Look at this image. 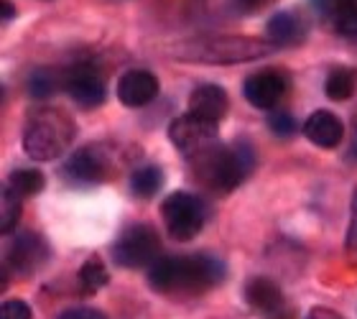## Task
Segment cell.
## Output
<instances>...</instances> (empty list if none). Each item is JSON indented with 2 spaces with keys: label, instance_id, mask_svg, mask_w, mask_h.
Segmentation results:
<instances>
[{
  "label": "cell",
  "instance_id": "cell-13",
  "mask_svg": "<svg viewBox=\"0 0 357 319\" xmlns=\"http://www.w3.org/2000/svg\"><path fill=\"white\" fill-rule=\"evenodd\" d=\"M304 135L319 149H337L344 138V126L335 112L317 110L304 120Z\"/></svg>",
  "mask_w": 357,
  "mask_h": 319
},
{
  "label": "cell",
  "instance_id": "cell-22",
  "mask_svg": "<svg viewBox=\"0 0 357 319\" xmlns=\"http://www.w3.org/2000/svg\"><path fill=\"white\" fill-rule=\"evenodd\" d=\"M21 200L23 197H18V194L10 189V186H6L3 189V205H0V230L6 232H13L15 225H18V220H21Z\"/></svg>",
  "mask_w": 357,
  "mask_h": 319
},
{
  "label": "cell",
  "instance_id": "cell-21",
  "mask_svg": "<svg viewBox=\"0 0 357 319\" xmlns=\"http://www.w3.org/2000/svg\"><path fill=\"white\" fill-rule=\"evenodd\" d=\"M332 21L344 36H357V0H332Z\"/></svg>",
  "mask_w": 357,
  "mask_h": 319
},
{
  "label": "cell",
  "instance_id": "cell-31",
  "mask_svg": "<svg viewBox=\"0 0 357 319\" xmlns=\"http://www.w3.org/2000/svg\"><path fill=\"white\" fill-rule=\"evenodd\" d=\"M355 131H357V112H355Z\"/></svg>",
  "mask_w": 357,
  "mask_h": 319
},
{
  "label": "cell",
  "instance_id": "cell-20",
  "mask_svg": "<svg viewBox=\"0 0 357 319\" xmlns=\"http://www.w3.org/2000/svg\"><path fill=\"white\" fill-rule=\"evenodd\" d=\"M46 184V177L41 174L38 169H15L8 179V184L18 197H33L44 189Z\"/></svg>",
  "mask_w": 357,
  "mask_h": 319
},
{
  "label": "cell",
  "instance_id": "cell-7",
  "mask_svg": "<svg viewBox=\"0 0 357 319\" xmlns=\"http://www.w3.org/2000/svg\"><path fill=\"white\" fill-rule=\"evenodd\" d=\"M49 260V245L36 232H21L15 235L13 243L6 248V266H3V283L10 281V274L23 279L41 271Z\"/></svg>",
  "mask_w": 357,
  "mask_h": 319
},
{
  "label": "cell",
  "instance_id": "cell-17",
  "mask_svg": "<svg viewBox=\"0 0 357 319\" xmlns=\"http://www.w3.org/2000/svg\"><path fill=\"white\" fill-rule=\"evenodd\" d=\"M161 186H164V171L158 169V166H153V163H146L141 169H135L133 177H130V189L141 200L156 197L161 192Z\"/></svg>",
  "mask_w": 357,
  "mask_h": 319
},
{
  "label": "cell",
  "instance_id": "cell-18",
  "mask_svg": "<svg viewBox=\"0 0 357 319\" xmlns=\"http://www.w3.org/2000/svg\"><path fill=\"white\" fill-rule=\"evenodd\" d=\"M357 89V72L355 69H347V67H340V69H332L324 82V92H327L329 100H337V103H342V100H350L355 95Z\"/></svg>",
  "mask_w": 357,
  "mask_h": 319
},
{
  "label": "cell",
  "instance_id": "cell-5",
  "mask_svg": "<svg viewBox=\"0 0 357 319\" xmlns=\"http://www.w3.org/2000/svg\"><path fill=\"white\" fill-rule=\"evenodd\" d=\"M161 215H164V225L169 235L178 243H186V240L197 238L202 232L204 220H207V207L194 194L174 192L164 200Z\"/></svg>",
  "mask_w": 357,
  "mask_h": 319
},
{
  "label": "cell",
  "instance_id": "cell-6",
  "mask_svg": "<svg viewBox=\"0 0 357 319\" xmlns=\"http://www.w3.org/2000/svg\"><path fill=\"white\" fill-rule=\"evenodd\" d=\"M161 255V238L158 232L146 223L130 225L123 230L115 245H112V258L123 268H146L153 266Z\"/></svg>",
  "mask_w": 357,
  "mask_h": 319
},
{
  "label": "cell",
  "instance_id": "cell-2",
  "mask_svg": "<svg viewBox=\"0 0 357 319\" xmlns=\"http://www.w3.org/2000/svg\"><path fill=\"white\" fill-rule=\"evenodd\" d=\"M192 163L197 169V177L207 186H212L215 192H232L238 189L255 166V154L248 143L238 141L235 146H209V149L194 154Z\"/></svg>",
  "mask_w": 357,
  "mask_h": 319
},
{
  "label": "cell",
  "instance_id": "cell-9",
  "mask_svg": "<svg viewBox=\"0 0 357 319\" xmlns=\"http://www.w3.org/2000/svg\"><path fill=\"white\" fill-rule=\"evenodd\" d=\"M64 87H67L69 97L75 100L82 110H92L105 103V77L97 72L92 64H75L64 75Z\"/></svg>",
  "mask_w": 357,
  "mask_h": 319
},
{
  "label": "cell",
  "instance_id": "cell-11",
  "mask_svg": "<svg viewBox=\"0 0 357 319\" xmlns=\"http://www.w3.org/2000/svg\"><path fill=\"white\" fill-rule=\"evenodd\" d=\"M286 87H289V82L281 72H275V69H263V72H255L245 80V100L253 107L258 110H271L275 105L281 103L283 95H286Z\"/></svg>",
  "mask_w": 357,
  "mask_h": 319
},
{
  "label": "cell",
  "instance_id": "cell-27",
  "mask_svg": "<svg viewBox=\"0 0 357 319\" xmlns=\"http://www.w3.org/2000/svg\"><path fill=\"white\" fill-rule=\"evenodd\" d=\"M59 319H107L100 309H92V306H75V309H67Z\"/></svg>",
  "mask_w": 357,
  "mask_h": 319
},
{
  "label": "cell",
  "instance_id": "cell-8",
  "mask_svg": "<svg viewBox=\"0 0 357 319\" xmlns=\"http://www.w3.org/2000/svg\"><path fill=\"white\" fill-rule=\"evenodd\" d=\"M217 133L220 131H217L215 120L202 118V115H197L192 110L186 112V115H178L169 126V138L176 146V151H181L184 156H194V154L215 146Z\"/></svg>",
  "mask_w": 357,
  "mask_h": 319
},
{
  "label": "cell",
  "instance_id": "cell-23",
  "mask_svg": "<svg viewBox=\"0 0 357 319\" xmlns=\"http://www.w3.org/2000/svg\"><path fill=\"white\" fill-rule=\"evenodd\" d=\"M59 87V75L52 72V69H36L29 80V92L31 97H36V100H46V97H52Z\"/></svg>",
  "mask_w": 357,
  "mask_h": 319
},
{
  "label": "cell",
  "instance_id": "cell-1",
  "mask_svg": "<svg viewBox=\"0 0 357 319\" xmlns=\"http://www.w3.org/2000/svg\"><path fill=\"white\" fill-rule=\"evenodd\" d=\"M227 268L220 258L199 253V255H166L158 258L149 268L151 289L158 294L172 297H194L215 289L217 283L225 281Z\"/></svg>",
  "mask_w": 357,
  "mask_h": 319
},
{
  "label": "cell",
  "instance_id": "cell-12",
  "mask_svg": "<svg viewBox=\"0 0 357 319\" xmlns=\"http://www.w3.org/2000/svg\"><path fill=\"white\" fill-rule=\"evenodd\" d=\"M158 95V80L149 69H130L118 80V100L126 107H146Z\"/></svg>",
  "mask_w": 357,
  "mask_h": 319
},
{
  "label": "cell",
  "instance_id": "cell-29",
  "mask_svg": "<svg viewBox=\"0 0 357 319\" xmlns=\"http://www.w3.org/2000/svg\"><path fill=\"white\" fill-rule=\"evenodd\" d=\"M306 319H344V317L342 314L332 312V309H327V306H314V309H309Z\"/></svg>",
  "mask_w": 357,
  "mask_h": 319
},
{
  "label": "cell",
  "instance_id": "cell-24",
  "mask_svg": "<svg viewBox=\"0 0 357 319\" xmlns=\"http://www.w3.org/2000/svg\"><path fill=\"white\" fill-rule=\"evenodd\" d=\"M268 128H271L278 138H291V135L298 131V120L294 118L291 112L278 110V112H273V115L268 118Z\"/></svg>",
  "mask_w": 357,
  "mask_h": 319
},
{
  "label": "cell",
  "instance_id": "cell-14",
  "mask_svg": "<svg viewBox=\"0 0 357 319\" xmlns=\"http://www.w3.org/2000/svg\"><path fill=\"white\" fill-rule=\"evenodd\" d=\"M227 107H230V97L220 84H199L189 95V110L215 123H220L227 115Z\"/></svg>",
  "mask_w": 357,
  "mask_h": 319
},
{
  "label": "cell",
  "instance_id": "cell-4",
  "mask_svg": "<svg viewBox=\"0 0 357 319\" xmlns=\"http://www.w3.org/2000/svg\"><path fill=\"white\" fill-rule=\"evenodd\" d=\"M266 54H271V44L245 36L204 38L199 44L178 49V57L189 61H202V64H238V61L261 59Z\"/></svg>",
  "mask_w": 357,
  "mask_h": 319
},
{
  "label": "cell",
  "instance_id": "cell-10",
  "mask_svg": "<svg viewBox=\"0 0 357 319\" xmlns=\"http://www.w3.org/2000/svg\"><path fill=\"white\" fill-rule=\"evenodd\" d=\"M107 171H110V158L102 146H84L75 151L64 163V174L75 184H97L107 179Z\"/></svg>",
  "mask_w": 357,
  "mask_h": 319
},
{
  "label": "cell",
  "instance_id": "cell-30",
  "mask_svg": "<svg viewBox=\"0 0 357 319\" xmlns=\"http://www.w3.org/2000/svg\"><path fill=\"white\" fill-rule=\"evenodd\" d=\"M13 15H15V10L10 8V3H8V0H3V21H10Z\"/></svg>",
  "mask_w": 357,
  "mask_h": 319
},
{
  "label": "cell",
  "instance_id": "cell-3",
  "mask_svg": "<svg viewBox=\"0 0 357 319\" xmlns=\"http://www.w3.org/2000/svg\"><path fill=\"white\" fill-rule=\"evenodd\" d=\"M75 141V123L59 107H41L23 131V151L33 161H54Z\"/></svg>",
  "mask_w": 357,
  "mask_h": 319
},
{
  "label": "cell",
  "instance_id": "cell-26",
  "mask_svg": "<svg viewBox=\"0 0 357 319\" xmlns=\"http://www.w3.org/2000/svg\"><path fill=\"white\" fill-rule=\"evenodd\" d=\"M347 251L357 260V189L352 194V209H350V232H347Z\"/></svg>",
  "mask_w": 357,
  "mask_h": 319
},
{
  "label": "cell",
  "instance_id": "cell-28",
  "mask_svg": "<svg viewBox=\"0 0 357 319\" xmlns=\"http://www.w3.org/2000/svg\"><path fill=\"white\" fill-rule=\"evenodd\" d=\"M230 3L240 13H255V10H263V8L273 6L275 0H230Z\"/></svg>",
  "mask_w": 357,
  "mask_h": 319
},
{
  "label": "cell",
  "instance_id": "cell-19",
  "mask_svg": "<svg viewBox=\"0 0 357 319\" xmlns=\"http://www.w3.org/2000/svg\"><path fill=\"white\" fill-rule=\"evenodd\" d=\"M79 289H82V294H97V291L102 289V286H107V281H110V271H107V266L102 263V258H97V255H92V258L84 260V266L79 268Z\"/></svg>",
  "mask_w": 357,
  "mask_h": 319
},
{
  "label": "cell",
  "instance_id": "cell-15",
  "mask_svg": "<svg viewBox=\"0 0 357 319\" xmlns=\"http://www.w3.org/2000/svg\"><path fill=\"white\" fill-rule=\"evenodd\" d=\"M245 302L253 312L273 314L283 306V291L275 281H271L266 276H258V279H250V281H248Z\"/></svg>",
  "mask_w": 357,
  "mask_h": 319
},
{
  "label": "cell",
  "instance_id": "cell-25",
  "mask_svg": "<svg viewBox=\"0 0 357 319\" xmlns=\"http://www.w3.org/2000/svg\"><path fill=\"white\" fill-rule=\"evenodd\" d=\"M33 312L23 299H8L0 306V319H31Z\"/></svg>",
  "mask_w": 357,
  "mask_h": 319
},
{
  "label": "cell",
  "instance_id": "cell-16",
  "mask_svg": "<svg viewBox=\"0 0 357 319\" xmlns=\"http://www.w3.org/2000/svg\"><path fill=\"white\" fill-rule=\"evenodd\" d=\"M273 46H298L306 38V23L294 13H275L266 26Z\"/></svg>",
  "mask_w": 357,
  "mask_h": 319
}]
</instances>
